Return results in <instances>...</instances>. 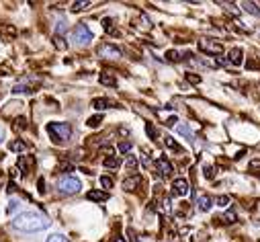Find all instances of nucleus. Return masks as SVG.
Returning <instances> with one entry per match:
<instances>
[{"mask_svg": "<svg viewBox=\"0 0 260 242\" xmlns=\"http://www.w3.org/2000/svg\"><path fill=\"white\" fill-rule=\"evenodd\" d=\"M49 226V220L37 211H23L13 220V228L23 232H41Z\"/></svg>", "mask_w": 260, "mask_h": 242, "instance_id": "nucleus-1", "label": "nucleus"}, {"mask_svg": "<svg viewBox=\"0 0 260 242\" xmlns=\"http://www.w3.org/2000/svg\"><path fill=\"white\" fill-rule=\"evenodd\" d=\"M47 134L55 144H66L72 138V126L61 124V121H53V124H47Z\"/></svg>", "mask_w": 260, "mask_h": 242, "instance_id": "nucleus-2", "label": "nucleus"}, {"mask_svg": "<svg viewBox=\"0 0 260 242\" xmlns=\"http://www.w3.org/2000/svg\"><path fill=\"white\" fill-rule=\"evenodd\" d=\"M80 187H82V183L72 174H66V176H61L57 180V191L63 193V195H74V193L80 191Z\"/></svg>", "mask_w": 260, "mask_h": 242, "instance_id": "nucleus-3", "label": "nucleus"}, {"mask_svg": "<svg viewBox=\"0 0 260 242\" xmlns=\"http://www.w3.org/2000/svg\"><path fill=\"white\" fill-rule=\"evenodd\" d=\"M90 41H92V31L88 29V25L78 23V25L72 29V43L78 45V47H86Z\"/></svg>", "mask_w": 260, "mask_h": 242, "instance_id": "nucleus-4", "label": "nucleus"}, {"mask_svg": "<svg viewBox=\"0 0 260 242\" xmlns=\"http://www.w3.org/2000/svg\"><path fill=\"white\" fill-rule=\"evenodd\" d=\"M99 55L101 57H109V59H117L123 55V51L117 47V45H111V43H105L99 47Z\"/></svg>", "mask_w": 260, "mask_h": 242, "instance_id": "nucleus-5", "label": "nucleus"}, {"mask_svg": "<svg viewBox=\"0 0 260 242\" xmlns=\"http://www.w3.org/2000/svg\"><path fill=\"white\" fill-rule=\"evenodd\" d=\"M199 47L203 49V51H207V53H213V55H219L221 51H223V45L221 43H215V41H205V39H201L199 41Z\"/></svg>", "mask_w": 260, "mask_h": 242, "instance_id": "nucleus-6", "label": "nucleus"}, {"mask_svg": "<svg viewBox=\"0 0 260 242\" xmlns=\"http://www.w3.org/2000/svg\"><path fill=\"white\" fill-rule=\"evenodd\" d=\"M188 193V183H186V178H176L174 183H172V195H186Z\"/></svg>", "mask_w": 260, "mask_h": 242, "instance_id": "nucleus-7", "label": "nucleus"}, {"mask_svg": "<svg viewBox=\"0 0 260 242\" xmlns=\"http://www.w3.org/2000/svg\"><path fill=\"white\" fill-rule=\"evenodd\" d=\"M228 62H230V64H234V66H240V64L244 62V51H242L240 47H234V49L230 51Z\"/></svg>", "mask_w": 260, "mask_h": 242, "instance_id": "nucleus-8", "label": "nucleus"}, {"mask_svg": "<svg viewBox=\"0 0 260 242\" xmlns=\"http://www.w3.org/2000/svg\"><path fill=\"white\" fill-rule=\"evenodd\" d=\"M138 185H142V176L140 174H134V176H129V178L123 180V189H127V191H134Z\"/></svg>", "mask_w": 260, "mask_h": 242, "instance_id": "nucleus-9", "label": "nucleus"}, {"mask_svg": "<svg viewBox=\"0 0 260 242\" xmlns=\"http://www.w3.org/2000/svg\"><path fill=\"white\" fill-rule=\"evenodd\" d=\"M156 166H158V170H160V174H162V176H168V174L172 172V164H170L164 156H160V158H158Z\"/></svg>", "mask_w": 260, "mask_h": 242, "instance_id": "nucleus-10", "label": "nucleus"}, {"mask_svg": "<svg viewBox=\"0 0 260 242\" xmlns=\"http://www.w3.org/2000/svg\"><path fill=\"white\" fill-rule=\"evenodd\" d=\"M86 197H88L90 201H99V203H103V201L109 199V193H107V191H88Z\"/></svg>", "mask_w": 260, "mask_h": 242, "instance_id": "nucleus-11", "label": "nucleus"}, {"mask_svg": "<svg viewBox=\"0 0 260 242\" xmlns=\"http://www.w3.org/2000/svg\"><path fill=\"white\" fill-rule=\"evenodd\" d=\"M197 207H199V211H209V209L213 207V199H211L209 195H203V197H199Z\"/></svg>", "mask_w": 260, "mask_h": 242, "instance_id": "nucleus-12", "label": "nucleus"}, {"mask_svg": "<svg viewBox=\"0 0 260 242\" xmlns=\"http://www.w3.org/2000/svg\"><path fill=\"white\" fill-rule=\"evenodd\" d=\"M164 144H166V146H168L172 152H176V154H182V152H184V150L178 146V142H176L172 136H164Z\"/></svg>", "mask_w": 260, "mask_h": 242, "instance_id": "nucleus-13", "label": "nucleus"}, {"mask_svg": "<svg viewBox=\"0 0 260 242\" xmlns=\"http://www.w3.org/2000/svg\"><path fill=\"white\" fill-rule=\"evenodd\" d=\"M103 164H105V168H113V170H115V168H119V166H121V160H119L117 156H107Z\"/></svg>", "mask_w": 260, "mask_h": 242, "instance_id": "nucleus-14", "label": "nucleus"}, {"mask_svg": "<svg viewBox=\"0 0 260 242\" xmlns=\"http://www.w3.org/2000/svg\"><path fill=\"white\" fill-rule=\"evenodd\" d=\"M242 9H244L246 13H250V15H254V17H260V9H258V5H254V3H244Z\"/></svg>", "mask_w": 260, "mask_h": 242, "instance_id": "nucleus-15", "label": "nucleus"}, {"mask_svg": "<svg viewBox=\"0 0 260 242\" xmlns=\"http://www.w3.org/2000/svg\"><path fill=\"white\" fill-rule=\"evenodd\" d=\"M92 107H94L96 111H103V109H109V107H111V101H109V99H94V101H92Z\"/></svg>", "mask_w": 260, "mask_h": 242, "instance_id": "nucleus-16", "label": "nucleus"}, {"mask_svg": "<svg viewBox=\"0 0 260 242\" xmlns=\"http://www.w3.org/2000/svg\"><path fill=\"white\" fill-rule=\"evenodd\" d=\"M9 148H11L13 152H25V150H27V144L21 142V140H15V142L9 144Z\"/></svg>", "mask_w": 260, "mask_h": 242, "instance_id": "nucleus-17", "label": "nucleus"}, {"mask_svg": "<svg viewBox=\"0 0 260 242\" xmlns=\"http://www.w3.org/2000/svg\"><path fill=\"white\" fill-rule=\"evenodd\" d=\"M101 82H103L105 86H115V84H117V82H115V78H113L111 74H107V72H103V74H101Z\"/></svg>", "mask_w": 260, "mask_h": 242, "instance_id": "nucleus-18", "label": "nucleus"}, {"mask_svg": "<svg viewBox=\"0 0 260 242\" xmlns=\"http://www.w3.org/2000/svg\"><path fill=\"white\" fill-rule=\"evenodd\" d=\"M176 132H178V134H182V136H186V140H188V142L194 138V136H192V132H190V130H188L184 124H180V126L176 128Z\"/></svg>", "mask_w": 260, "mask_h": 242, "instance_id": "nucleus-19", "label": "nucleus"}, {"mask_svg": "<svg viewBox=\"0 0 260 242\" xmlns=\"http://www.w3.org/2000/svg\"><path fill=\"white\" fill-rule=\"evenodd\" d=\"M166 55H168L170 62H180V59H182V53H180V51H176V49H170Z\"/></svg>", "mask_w": 260, "mask_h": 242, "instance_id": "nucleus-20", "label": "nucleus"}, {"mask_svg": "<svg viewBox=\"0 0 260 242\" xmlns=\"http://www.w3.org/2000/svg\"><path fill=\"white\" fill-rule=\"evenodd\" d=\"M53 43H55V47H57V49H66V47H68V43L63 41V37H61V35H55V37H53Z\"/></svg>", "mask_w": 260, "mask_h": 242, "instance_id": "nucleus-21", "label": "nucleus"}, {"mask_svg": "<svg viewBox=\"0 0 260 242\" xmlns=\"http://www.w3.org/2000/svg\"><path fill=\"white\" fill-rule=\"evenodd\" d=\"M101 121H103V115H94L88 119V128H99L101 126Z\"/></svg>", "mask_w": 260, "mask_h": 242, "instance_id": "nucleus-22", "label": "nucleus"}, {"mask_svg": "<svg viewBox=\"0 0 260 242\" xmlns=\"http://www.w3.org/2000/svg\"><path fill=\"white\" fill-rule=\"evenodd\" d=\"M223 9H225L230 15H234V17H236V15H240V9H236V5H232V3H225V5H223Z\"/></svg>", "mask_w": 260, "mask_h": 242, "instance_id": "nucleus-23", "label": "nucleus"}, {"mask_svg": "<svg viewBox=\"0 0 260 242\" xmlns=\"http://www.w3.org/2000/svg\"><path fill=\"white\" fill-rule=\"evenodd\" d=\"M215 205H219V207H228V205H230V197H228V195L217 197V199H215Z\"/></svg>", "mask_w": 260, "mask_h": 242, "instance_id": "nucleus-24", "label": "nucleus"}, {"mask_svg": "<svg viewBox=\"0 0 260 242\" xmlns=\"http://www.w3.org/2000/svg\"><path fill=\"white\" fill-rule=\"evenodd\" d=\"M47 242H68V238L61 236V234H51V236L47 238Z\"/></svg>", "mask_w": 260, "mask_h": 242, "instance_id": "nucleus-25", "label": "nucleus"}, {"mask_svg": "<svg viewBox=\"0 0 260 242\" xmlns=\"http://www.w3.org/2000/svg\"><path fill=\"white\" fill-rule=\"evenodd\" d=\"M86 7H90V3H74V5H72V11H74V13H80V11H84Z\"/></svg>", "mask_w": 260, "mask_h": 242, "instance_id": "nucleus-26", "label": "nucleus"}, {"mask_svg": "<svg viewBox=\"0 0 260 242\" xmlns=\"http://www.w3.org/2000/svg\"><path fill=\"white\" fill-rule=\"evenodd\" d=\"M13 93H15V95H21V93H31V88H29V86H25V84H17V86L13 88Z\"/></svg>", "mask_w": 260, "mask_h": 242, "instance_id": "nucleus-27", "label": "nucleus"}, {"mask_svg": "<svg viewBox=\"0 0 260 242\" xmlns=\"http://www.w3.org/2000/svg\"><path fill=\"white\" fill-rule=\"evenodd\" d=\"M101 185L107 187V189H111L113 187V178L111 176H101Z\"/></svg>", "mask_w": 260, "mask_h": 242, "instance_id": "nucleus-28", "label": "nucleus"}, {"mask_svg": "<svg viewBox=\"0 0 260 242\" xmlns=\"http://www.w3.org/2000/svg\"><path fill=\"white\" fill-rule=\"evenodd\" d=\"M221 220H223L225 224H234V222H236V214H234V211H228V214H225Z\"/></svg>", "mask_w": 260, "mask_h": 242, "instance_id": "nucleus-29", "label": "nucleus"}, {"mask_svg": "<svg viewBox=\"0 0 260 242\" xmlns=\"http://www.w3.org/2000/svg\"><path fill=\"white\" fill-rule=\"evenodd\" d=\"M146 132H148V136L152 138V140H156L158 136H156V130H154V126L152 124H146Z\"/></svg>", "mask_w": 260, "mask_h": 242, "instance_id": "nucleus-30", "label": "nucleus"}, {"mask_svg": "<svg viewBox=\"0 0 260 242\" xmlns=\"http://www.w3.org/2000/svg\"><path fill=\"white\" fill-rule=\"evenodd\" d=\"M125 164H127V168H136V166H138V160H136L134 156H127Z\"/></svg>", "mask_w": 260, "mask_h": 242, "instance_id": "nucleus-31", "label": "nucleus"}, {"mask_svg": "<svg viewBox=\"0 0 260 242\" xmlns=\"http://www.w3.org/2000/svg\"><path fill=\"white\" fill-rule=\"evenodd\" d=\"M129 150H132V144H129V142H121V144H119V152L125 154V152H129Z\"/></svg>", "mask_w": 260, "mask_h": 242, "instance_id": "nucleus-32", "label": "nucleus"}, {"mask_svg": "<svg viewBox=\"0 0 260 242\" xmlns=\"http://www.w3.org/2000/svg\"><path fill=\"white\" fill-rule=\"evenodd\" d=\"M63 31H66V23L59 21V23L55 25V35H59V33H63Z\"/></svg>", "mask_w": 260, "mask_h": 242, "instance_id": "nucleus-33", "label": "nucleus"}, {"mask_svg": "<svg viewBox=\"0 0 260 242\" xmlns=\"http://www.w3.org/2000/svg\"><path fill=\"white\" fill-rule=\"evenodd\" d=\"M250 168H252L254 172H260V160H252V162H250Z\"/></svg>", "mask_w": 260, "mask_h": 242, "instance_id": "nucleus-34", "label": "nucleus"}, {"mask_svg": "<svg viewBox=\"0 0 260 242\" xmlns=\"http://www.w3.org/2000/svg\"><path fill=\"white\" fill-rule=\"evenodd\" d=\"M186 80H188V82H199L201 78H199L197 74H190V72H188V74H186Z\"/></svg>", "mask_w": 260, "mask_h": 242, "instance_id": "nucleus-35", "label": "nucleus"}, {"mask_svg": "<svg viewBox=\"0 0 260 242\" xmlns=\"http://www.w3.org/2000/svg\"><path fill=\"white\" fill-rule=\"evenodd\" d=\"M103 27H105L107 31H111V29H113V21H111V19H105V21H103Z\"/></svg>", "mask_w": 260, "mask_h": 242, "instance_id": "nucleus-36", "label": "nucleus"}, {"mask_svg": "<svg viewBox=\"0 0 260 242\" xmlns=\"http://www.w3.org/2000/svg\"><path fill=\"white\" fill-rule=\"evenodd\" d=\"M203 174H205L207 178H213V174H215V172H213V168H205V170H203Z\"/></svg>", "mask_w": 260, "mask_h": 242, "instance_id": "nucleus-37", "label": "nucleus"}, {"mask_svg": "<svg viewBox=\"0 0 260 242\" xmlns=\"http://www.w3.org/2000/svg\"><path fill=\"white\" fill-rule=\"evenodd\" d=\"M17 205H19V201H17V199H13V201L9 203V211H15V209H17Z\"/></svg>", "mask_w": 260, "mask_h": 242, "instance_id": "nucleus-38", "label": "nucleus"}, {"mask_svg": "<svg viewBox=\"0 0 260 242\" xmlns=\"http://www.w3.org/2000/svg\"><path fill=\"white\" fill-rule=\"evenodd\" d=\"M3 138H5V132H3V128H0V142H3Z\"/></svg>", "mask_w": 260, "mask_h": 242, "instance_id": "nucleus-39", "label": "nucleus"}, {"mask_svg": "<svg viewBox=\"0 0 260 242\" xmlns=\"http://www.w3.org/2000/svg\"><path fill=\"white\" fill-rule=\"evenodd\" d=\"M113 242H125V238H117V240H113Z\"/></svg>", "mask_w": 260, "mask_h": 242, "instance_id": "nucleus-40", "label": "nucleus"}]
</instances>
